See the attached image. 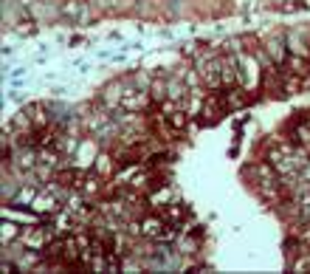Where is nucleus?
Wrapping results in <instances>:
<instances>
[{
    "label": "nucleus",
    "instance_id": "nucleus-3",
    "mask_svg": "<svg viewBox=\"0 0 310 274\" xmlns=\"http://www.w3.org/2000/svg\"><path fill=\"white\" fill-rule=\"evenodd\" d=\"M12 232H17V226L12 229V223H3V243H9V240H12Z\"/></svg>",
    "mask_w": 310,
    "mask_h": 274
},
{
    "label": "nucleus",
    "instance_id": "nucleus-1",
    "mask_svg": "<svg viewBox=\"0 0 310 274\" xmlns=\"http://www.w3.org/2000/svg\"><path fill=\"white\" fill-rule=\"evenodd\" d=\"M54 204H57V201L51 198V195H34L29 206H34L37 212H51V209H54Z\"/></svg>",
    "mask_w": 310,
    "mask_h": 274
},
{
    "label": "nucleus",
    "instance_id": "nucleus-2",
    "mask_svg": "<svg viewBox=\"0 0 310 274\" xmlns=\"http://www.w3.org/2000/svg\"><path fill=\"white\" fill-rule=\"evenodd\" d=\"M96 170H99V172H113V161H110L107 155H99V158H96Z\"/></svg>",
    "mask_w": 310,
    "mask_h": 274
}]
</instances>
